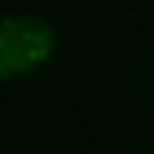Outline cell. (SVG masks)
<instances>
[{
  "label": "cell",
  "mask_w": 154,
  "mask_h": 154,
  "mask_svg": "<svg viewBox=\"0 0 154 154\" xmlns=\"http://www.w3.org/2000/svg\"><path fill=\"white\" fill-rule=\"evenodd\" d=\"M54 32L46 20L32 14L0 17V74H11L43 60L51 51Z\"/></svg>",
  "instance_id": "cell-1"
}]
</instances>
